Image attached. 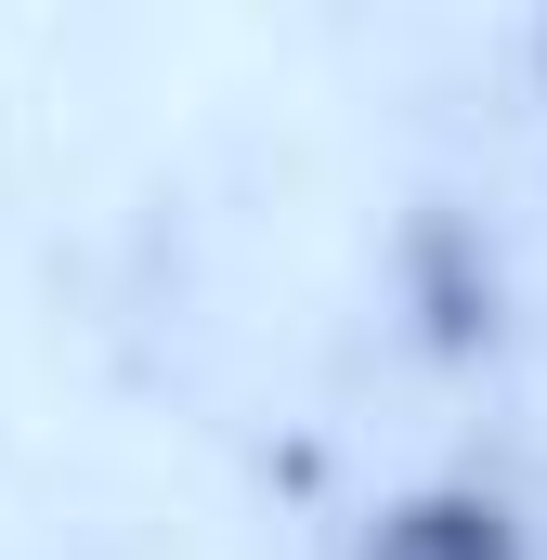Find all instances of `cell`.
<instances>
[{
	"mask_svg": "<svg viewBox=\"0 0 547 560\" xmlns=\"http://www.w3.org/2000/svg\"><path fill=\"white\" fill-rule=\"evenodd\" d=\"M352 560H535V548H522V522L496 495H405V509L365 522Z\"/></svg>",
	"mask_w": 547,
	"mask_h": 560,
	"instance_id": "obj_1",
	"label": "cell"
}]
</instances>
